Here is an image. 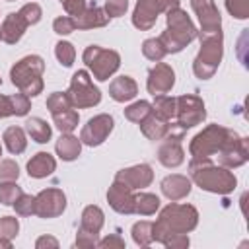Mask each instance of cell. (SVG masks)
I'll list each match as a JSON object with an SVG mask.
<instances>
[{
  "mask_svg": "<svg viewBox=\"0 0 249 249\" xmlns=\"http://www.w3.org/2000/svg\"><path fill=\"white\" fill-rule=\"evenodd\" d=\"M160 187H161V193L169 200H181V198H185L191 193V179L185 177V175L173 173V175L163 177Z\"/></svg>",
  "mask_w": 249,
  "mask_h": 249,
  "instance_id": "19",
  "label": "cell"
},
{
  "mask_svg": "<svg viewBox=\"0 0 249 249\" xmlns=\"http://www.w3.org/2000/svg\"><path fill=\"white\" fill-rule=\"evenodd\" d=\"M43 72H45V60L39 54H27L12 66L10 78H12V84L21 93H25L27 97H35L43 91V86H45Z\"/></svg>",
  "mask_w": 249,
  "mask_h": 249,
  "instance_id": "4",
  "label": "cell"
},
{
  "mask_svg": "<svg viewBox=\"0 0 249 249\" xmlns=\"http://www.w3.org/2000/svg\"><path fill=\"white\" fill-rule=\"evenodd\" d=\"M189 235L187 233H169L163 241H161V245H165V247H169V249H185V247H189Z\"/></svg>",
  "mask_w": 249,
  "mask_h": 249,
  "instance_id": "46",
  "label": "cell"
},
{
  "mask_svg": "<svg viewBox=\"0 0 249 249\" xmlns=\"http://www.w3.org/2000/svg\"><path fill=\"white\" fill-rule=\"evenodd\" d=\"M113 126H115L113 117L109 113H99V115L91 117L84 124V128L80 132V140H82V144L91 146V148L93 146H99V144H103L107 140V136L111 134Z\"/></svg>",
  "mask_w": 249,
  "mask_h": 249,
  "instance_id": "12",
  "label": "cell"
},
{
  "mask_svg": "<svg viewBox=\"0 0 249 249\" xmlns=\"http://www.w3.org/2000/svg\"><path fill=\"white\" fill-rule=\"evenodd\" d=\"M152 113V103H148V101H144V99H140V101H134V103H130L126 109H124V117L128 119V121H132V123H140L146 115H150Z\"/></svg>",
  "mask_w": 249,
  "mask_h": 249,
  "instance_id": "33",
  "label": "cell"
},
{
  "mask_svg": "<svg viewBox=\"0 0 249 249\" xmlns=\"http://www.w3.org/2000/svg\"><path fill=\"white\" fill-rule=\"evenodd\" d=\"M142 54H144L148 60H152V62H160L167 53H165V49L161 47L160 39L156 37V39H146V41L142 43Z\"/></svg>",
  "mask_w": 249,
  "mask_h": 249,
  "instance_id": "36",
  "label": "cell"
},
{
  "mask_svg": "<svg viewBox=\"0 0 249 249\" xmlns=\"http://www.w3.org/2000/svg\"><path fill=\"white\" fill-rule=\"evenodd\" d=\"M109 19L111 18L105 14L103 8H99L95 4H88L86 10L78 18H74V23L78 29H95V27H105L109 23Z\"/></svg>",
  "mask_w": 249,
  "mask_h": 249,
  "instance_id": "20",
  "label": "cell"
},
{
  "mask_svg": "<svg viewBox=\"0 0 249 249\" xmlns=\"http://www.w3.org/2000/svg\"><path fill=\"white\" fill-rule=\"evenodd\" d=\"M19 167L14 160H0V183L4 181H18Z\"/></svg>",
  "mask_w": 249,
  "mask_h": 249,
  "instance_id": "42",
  "label": "cell"
},
{
  "mask_svg": "<svg viewBox=\"0 0 249 249\" xmlns=\"http://www.w3.org/2000/svg\"><path fill=\"white\" fill-rule=\"evenodd\" d=\"M35 247L37 249H56L58 247V241L53 237V235H41L37 241H35Z\"/></svg>",
  "mask_w": 249,
  "mask_h": 249,
  "instance_id": "50",
  "label": "cell"
},
{
  "mask_svg": "<svg viewBox=\"0 0 249 249\" xmlns=\"http://www.w3.org/2000/svg\"><path fill=\"white\" fill-rule=\"evenodd\" d=\"M154 222H148V220H142V222H136L132 226V239L136 245L140 247H148L154 243Z\"/></svg>",
  "mask_w": 249,
  "mask_h": 249,
  "instance_id": "32",
  "label": "cell"
},
{
  "mask_svg": "<svg viewBox=\"0 0 249 249\" xmlns=\"http://www.w3.org/2000/svg\"><path fill=\"white\" fill-rule=\"evenodd\" d=\"M21 187L16 181H4L0 183V202L6 206H14V202L18 200V196L21 195Z\"/></svg>",
  "mask_w": 249,
  "mask_h": 249,
  "instance_id": "35",
  "label": "cell"
},
{
  "mask_svg": "<svg viewBox=\"0 0 249 249\" xmlns=\"http://www.w3.org/2000/svg\"><path fill=\"white\" fill-rule=\"evenodd\" d=\"M60 2H62L64 10L70 18H78L88 6V0H60Z\"/></svg>",
  "mask_w": 249,
  "mask_h": 249,
  "instance_id": "47",
  "label": "cell"
},
{
  "mask_svg": "<svg viewBox=\"0 0 249 249\" xmlns=\"http://www.w3.org/2000/svg\"><path fill=\"white\" fill-rule=\"evenodd\" d=\"M218 158V163L228 167V169H233V167H239L243 165L247 160H249V150H247V138L239 136L235 130L231 132V136L226 140V144L220 148V152L216 154Z\"/></svg>",
  "mask_w": 249,
  "mask_h": 249,
  "instance_id": "11",
  "label": "cell"
},
{
  "mask_svg": "<svg viewBox=\"0 0 249 249\" xmlns=\"http://www.w3.org/2000/svg\"><path fill=\"white\" fill-rule=\"evenodd\" d=\"M82 60L86 62V66L91 70L93 78L99 80V82H105L109 80L121 66V56L117 51H111V49H103L99 45H89L86 47L84 54H82Z\"/></svg>",
  "mask_w": 249,
  "mask_h": 249,
  "instance_id": "6",
  "label": "cell"
},
{
  "mask_svg": "<svg viewBox=\"0 0 249 249\" xmlns=\"http://www.w3.org/2000/svg\"><path fill=\"white\" fill-rule=\"evenodd\" d=\"M138 93V84L130 78V76H117L111 84H109V95L117 101V103H124L134 99Z\"/></svg>",
  "mask_w": 249,
  "mask_h": 249,
  "instance_id": "21",
  "label": "cell"
},
{
  "mask_svg": "<svg viewBox=\"0 0 249 249\" xmlns=\"http://www.w3.org/2000/svg\"><path fill=\"white\" fill-rule=\"evenodd\" d=\"M169 123L171 121H165L161 117H158L154 111L150 115H146L138 124H140V130L142 134L148 138V140H163L167 130H169Z\"/></svg>",
  "mask_w": 249,
  "mask_h": 249,
  "instance_id": "22",
  "label": "cell"
},
{
  "mask_svg": "<svg viewBox=\"0 0 249 249\" xmlns=\"http://www.w3.org/2000/svg\"><path fill=\"white\" fill-rule=\"evenodd\" d=\"M27 27H29V25H27V21L21 18L19 12L8 14V16L4 18L2 25H0V41H4V43H8V45H16V43L23 37V33H25Z\"/></svg>",
  "mask_w": 249,
  "mask_h": 249,
  "instance_id": "18",
  "label": "cell"
},
{
  "mask_svg": "<svg viewBox=\"0 0 249 249\" xmlns=\"http://www.w3.org/2000/svg\"><path fill=\"white\" fill-rule=\"evenodd\" d=\"M56 169V160L49 152H37L29 161H27V173L33 179H43L49 177Z\"/></svg>",
  "mask_w": 249,
  "mask_h": 249,
  "instance_id": "23",
  "label": "cell"
},
{
  "mask_svg": "<svg viewBox=\"0 0 249 249\" xmlns=\"http://www.w3.org/2000/svg\"><path fill=\"white\" fill-rule=\"evenodd\" d=\"M226 10L237 19H247L249 18V0H226Z\"/></svg>",
  "mask_w": 249,
  "mask_h": 249,
  "instance_id": "43",
  "label": "cell"
},
{
  "mask_svg": "<svg viewBox=\"0 0 249 249\" xmlns=\"http://www.w3.org/2000/svg\"><path fill=\"white\" fill-rule=\"evenodd\" d=\"M54 150H56V156L62 161H72L82 152V140L78 136H74L72 132H62L60 138L54 144Z\"/></svg>",
  "mask_w": 249,
  "mask_h": 249,
  "instance_id": "25",
  "label": "cell"
},
{
  "mask_svg": "<svg viewBox=\"0 0 249 249\" xmlns=\"http://www.w3.org/2000/svg\"><path fill=\"white\" fill-rule=\"evenodd\" d=\"M0 84H2V78H0Z\"/></svg>",
  "mask_w": 249,
  "mask_h": 249,
  "instance_id": "54",
  "label": "cell"
},
{
  "mask_svg": "<svg viewBox=\"0 0 249 249\" xmlns=\"http://www.w3.org/2000/svg\"><path fill=\"white\" fill-rule=\"evenodd\" d=\"M158 160L163 167H177L185 161V152L181 148V142L177 140H163V144L158 150Z\"/></svg>",
  "mask_w": 249,
  "mask_h": 249,
  "instance_id": "24",
  "label": "cell"
},
{
  "mask_svg": "<svg viewBox=\"0 0 249 249\" xmlns=\"http://www.w3.org/2000/svg\"><path fill=\"white\" fill-rule=\"evenodd\" d=\"M66 95H68L72 107H76V109H88L101 101V91L97 86H93V80L89 78L88 70L74 72Z\"/></svg>",
  "mask_w": 249,
  "mask_h": 249,
  "instance_id": "8",
  "label": "cell"
},
{
  "mask_svg": "<svg viewBox=\"0 0 249 249\" xmlns=\"http://www.w3.org/2000/svg\"><path fill=\"white\" fill-rule=\"evenodd\" d=\"M0 156H2V146H0Z\"/></svg>",
  "mask_w": 249,
  "mask_h": 249,
  "instance_id": "53",
  "label": "cell"
},
{
  "mask_svg": "<svg viewBox=\"0 0 249 249\" xmlns=\"http://www.w3.org/2000/svg\"><path fill=\"white\" fill-rule=\"evenodd\" d=\"M10 103H12V113H14L16 117H25V115L29 113V109H31L29 97H27L25 93H21V91L10 95Z\"/></svg>",
  "mask_w": 249,
  "mask_h": 249,
  "instance_id": "38",
  "label": "cell"
},
{
  "mask_svg": "<svg viewBox=\"0 0 249 249\" xmlns=\"http://www.w3.org/2000/svg\"><path fill=\"white\" fill-rule=\"evenodd\" d=\"M126 8H128V0H105L103 10L109 18H121V16H124Z\"/></svg>",
  "mask_w": 249,
  "mask_h": 249,
  "instance_id": "45",
  "label": "cell"
},
{
  "mask_svg": "<svg viewBox=\"0 0 249 249\" xmlns=\"http://www.w3.org/2000/svg\"><path fill=\"white\" fill-rule=\"evenodd\" d=\"M196 33L198 31L195 23L191 21V18L187 16V12L177 6V8L167 10V27L158 39L167 54H175L183 51L191 41H195Z\"/></svg>",
  "mask_w": 249,
  "mask_h": 249,
  "instance_id": "3",
  "label": "cell"
},
{
  "mask_svg": "<svg viewBox=\"0 0 249 249\" xmlns=\"http://www.w3.org/2000/svg\"><path fill=\"white\" fill-rule=\"evenodd\" d=\"M54 54L58 58V62L64 66V68H70L74 64V58H76V51H74V45L68 43V41H58L54 45Z\"/></svg>",
  "mask_w": 249,
  "mask_h": 249,
  "instance_id": "34",
  "label": "cell"
},
{
  "mask_svg": "<svg viewBox=\"0 0 249 249\" xmlns=\"http://www.w3.org/2000/svg\"><path fill=\"white\" fill-rule=\"evenodd\" d=\"M2 140L8 148L10 154L18 156V154H23L25 148H27V138H25V130L21 126H8L2 134Z\"/></svg>",
  "mask_w": 249,
  "mask_h": 249,
  "instance_id": "27",
  "label": "cell"
},
{
  "mask_svg": "<svg viewBox=\"0 0 249 249\" xmlns=\"http://www.w3.org/2000/svg\"><path fill=\"white\" fill-rule=\"evenodd\" d=\"M0 247L10 249V247H12V241H10V239H2V237H0Z\"/></svg>",
  "mask_w": 249,
  "mask_h": 249,
  "instance_id": "52",
  "label": "cell"
},
{
  "mask_svg": "<svg viewBox=\"0 0 249 249\" xmlns=\"http://www.w3.org/2000/svg\"><path fill=\"white\" fill-rule=\"evenodd\" d=\"M198 224V212L193 204H177L171 200L165 208H161L160 218L154 222V241L161 243L169 233H189Z\"/></svg>",
  "mask_w": 249,
  "mask_h": 249,
  "instance_id": "2",
  "label": "cell"
},
{
  "mask_svg": "<svg viewBox=\"0 0 249 249\" xmlns=\"http://www.w3.org/2000/svg\"><path fill=\"white\" fill-rule=\"evenodd\" d=\"M8 2H14V0H8Z\"/></svg>",
  "mask_w": 249,
  "mask_h": 249,
  "instance_id": "55",
  "label": "cell"
},
{
  "mask_svg": "<svg viewBox=\"0 0 249 249\" xmlns=\"http://www.w3.org/2000/svg\"><path fill=\"white\" fill-rule=\"evenodd\" d=\"M160 210V198L152 193H138L134 195V214L140 216H152Z\"/></svg>",
  "mask_w": 249,
  "mask_h": 249,
  "instance_id": "30",
  "label": "cell"
},
{
  "mask_svg": "<svg viewBox=\"0 0 249 249\" xmlns=\"http://www.w3.org/2000/svg\"><path fill=\"white\" fill-rule=\"evenodd\" d=\"M196 37L200 39V51L193 62V72L198 80H208L214 76V72L218 70V66L222 62V54H224L222 31L202 33Z\"/></svg>",
  "mask_w": 249,
  "mask_h": 249,
  "instance_id": "5",
  "label": "cell"
},
{
  "mask_svg": "<svg viewBox=\"0 0 249 249\" xmlns=\"http://www.w3.org/2000/svg\"><path fill=\"white\" fill-rule=\"evenodd\" d=\"M25 130L31 136V140H35L39 144H47L53 136L51 124H47V121H43L41 117H29L25 121Z\"/></svg>",
  "mask_w": 249,
  "mask_h": 249,
  "instance_id": "28",
  "label": "cell"
},
{
  "mask_svg": "<svg viewBox=\"0 0 249 249\" xmlns=\"http://www.w3.org/2000/svg\"><path fill=\"white\" fill-rule=\"evenodd\" d=\"M233 130L220 126V124H208L202 128L189 144V154L193 158H214L220 148L226 144V140L231 136Z\"/></svg>",
  "mask_w": 249,
  "mask_h": 249,
  "instance_id": "7",
  "label": "cell"
},
{
  "mask_svg": "<svg viewBox=\"0 0 249 249\" xmlns=\"http://www.w3.org/2000/svg\"><path fill=\"white\" fill-rule=\"evenodd\" d=\"M103 224H105L103 210H101L99 206H95V204H89V206H86L84 212H82V220H80V228H78V230L89 231V233H97V235H99Z\"/></svg>",
  "mask_w": 249,
  "mask_h": 249,
  "instance_id": "26",
  "label": "cell"
},
{
  "mask_svg": "<svg viewBox=\"0 0 249 249\" xmlns=\"http://www.w3.org/2000/svg\"><path fill=\"white\" fill-rule=\"evenodd\" d=\"M66 210V195L56 189H43L35 195V216L39 218H56Z\"/></svg>",
  "mask_w": 249,
  "mask_h": 249,
  "instance_id": "13",
  "label": "cell"
},
{
  "mask_svg": "<svg viewBox=\"0 0 249 249\" xmlns=\"http://www.w3.org/2000/svg\"><path fill=\"white\" fill-rule=\"evenodd\" d=\"M107 202L119 214H134V193L119 181H113V185L109 187Z\"/></svg>",
  "mask_w": 249,
  "mask_h": 249,
  "instance_id": "17",
  "label": "cell"
},
{
  "mask_svg": "<svg viewBox=\"0 0 249 249\" xmlns=\"http://www.w3.org/2000/svg\"><path fill=\"white\" fill-rule=\"evenodd\" d=\"M19 231V222L14 216H2L0 218V237L2 239H14Z\"/></svg>",
  "mask_w": 249,
  "mask_h": 249,
  "instance_id": "39",
  "label": "cell"
},
{
  "mask_svg": "<svg viewBox=\"0 0 249 249\" xmlns=\"http://www.w3.org/2000/svg\"><path fill=\"white\" fill-rule=\"evenodd\" d=\"M175 109H177V97H171L167 93L163 95H156L154 97V103H152V111L165 119V121H173L175 119Z\"/></svg>",
  "mask_w": 249,
  "mask_h": 249,
  "instance_id": "29",
  "label": "cell"
},
{
  "mask_svg": "<svg viewBox=\"0 0 249 249\" xmlns=\"http://www.w3.org/2000/svg\"><path fill=\"white\" fill-rule=\"evenodd\" d=\"M97 247H117V249H123L124 247V239L119 235V233H111L107 237H103L101 241H97Z\"/></svg>",
  "mask_w": 249,
  "mask_h": 249,
  "instance_id": "49",
  "label": "cell"
},
{
  "mask_svg": "<svg viewBox=\"0 0 249 249\" xmlns=\"http://www.w3.org/2000/svg\"><path fill=\"white\" fill-rule=\"evenodd\" d=\"M175 86V72L169 64L165 62H156V66L148 72V82H146V88H148V93H152L154 97L156 95H163V93H169L171 88Z\"/></svg>",
  "mask_w": 249,
  "mask_h": 249,
  "instance_id": "14",
  "label": "cell"
},
{
  "mask_svg": "<svg viewBox=\"0 0 249 249\" xmlns=\"http://www.w3.org/2000/svg\"><path fill=\"white\" fill-rule=\"evenodd\" d=\"M14 208H16V214H19V216H31V214H35V196L21 193L18 196V200L14 202Z\"/></svg>",
  "mask_w": 249,
  "mask_h": 249,
  "instance_id": "40",
  "label": "cell"
},
{
  "mask_svg": "<svg viewBox=\"0 0 249 249\" xmlns=\"http://www.w3.org/2000/svg\"><path fill=\"white\" fill-rule=\"evenodd\" d=\"M12 103H10V95H2L0 93V119L12 117Z\"/></svg>",
  "mask_w": 249,
  "mask_h": 249,
  "instance_id": "51",
  "label": "cell"
},
{
  "mask_svg": "<svg viewBox=\"0 0 249 249\" xmlns=\"http://www.w3.org/2000/svg\"><path fill=\"white\" fill-rule=\"evenodd\" d=\"M19 14H21V18L27 21V25H35V23L41 19L43 10H41V6H39L37 2H27V4L21 6Z\"/></svg>",
  "mask_w": 249,
  "mask_h": 249,
  "instance_id": "41",
  "label": "cell"
},
{
  "mask_svg": "<svg viewBox=\"0 0 249 249\" xmlns=\"http://www.w3.org/2000/svg\"><path fill=\"white\" fill-rule=\"evenodd\" d=\"M206 119V109H204V101L198 95L193 93H185L177 97V109H175V123L189 130L196 124H200Z\"/></svg>",
  "mask_w": 249,
  "mask_h": 249,
  "instance_id": "10",
  "label": "cell"
},
{
  "mask_svg": "<svg viewBox=\"0 0 249 249\" xmlns=\"http://www.w3.org/2000/svg\"><path fill=\"white\" fill-rule=\"evenodd\" d=\"M70 107H72V103H70L66 91H53V93L47 97V109L51 111V115L60 113V111H66V109H70Z\"/></svg>",
  "mask_w": 249,
  "mask_h": 249,
  "instance_id": "37",
  "label": "cell"
},
{
  "mask_svg": "<svg viewBox=\"0 0 249 249\" xmlns=\"http://www.w3.org/2000/svg\"><path fill=\"white\" fill-rule=\"evenodd\" d=\"M53 29H54V33H58V35H70V33L76 29L74 18H70V16H60V18H56V19L53 21Z\"/></svg>",
  "mask_w": 249,
  "mask_h": 249,
  "instance_id": "44",
  "label": "cell"
},
{
  "mask_svg": "<svg viewBox=\"0 0 249 249\" xmlns=\"http://www.w3.org/2000/svg\"><path fill=\"white\" fill-rule=\"evenodd\" d=\"M189 171L191 181H195L196 187L214 195H228L237 185L235 175L228 167L212 163L210 158H193L189 163Z\"/></svg>",
  "mask_w": 249,
  "mask_h": 249,
  "instance_id": "1",
  "label": "cell"
},
{
  "mask_svg": "<svg viewBox=\"0 0 249 249\" xmlns=\"http://www.w3.org/2000/svg\"><path fill=\"white\" fill-rule=\"evenodd\" d=\"M115 181L126 185L132 191H136V189L148 187L154 181V171H152V167L148 163H138V165H132V167H126V169L117 171Z\"/></svg>",
  "mask_w": 249,
  "mask_h": 249,
  "instance_id": "16",
  "label": "cell"
},
{
  "mask_svg": "<svg viewBox=\"0 0 249 249\" xmlns=\"http://www.w3.org/2000/svg\"><path fill=\"white\" fill-rule=\"evenodd\" d=\"M177 6L179 0H138L132 12V25L140 31H148L154 27L161 12H167Z\"/></svg>",
  "mask_w": 249,
  "mask_h": 249,
  "instance_id": "9",
  "label": "cell"
},
{
  "mask_svg": "<svg viewBox=\"0 0 249 249\" xmlns=\"http://www.w3.org/2000/svg\"><path fill=\"white\" fill-rule=\"evenodd\" d=\"M97 233H89V231H82L78 230V235H76V247H84V249H89V247H97Z\"/></svg>",
  "mask_w": 249,
  "mask_h": 249,
  "instance_id": "48",
  "label": "cell"
},
{
  "mask_svg": "<svg viewBox=\"0 0 249 249\" xmlns=\"http://www.w3.org/2000/svg\"><path fill=\"white\" fill-rule=\"evenodd\" d=\"M191 8L195 10L200 21V31L196 35L222 31V18H220V12L214 0H191Z\"/></svg>",
  "mask_w": 249,
  "mask_h": 249,
  "instance_id": "15",
  "label": "cell"
},
{
  "mask_svg": "<svg viewBox=\"0 0 249 249\" xmlns=\"http://www.w3.org/2000/svg\"><path fill=\"white\" fill-rule=\"evenodd\" d=\"M53 121H54V126L60 130V132H72L78 123H80V115L78 111H74L72 107L66 109V111H60V113H54L53 115Z\"/></svg>",
  "mask_w": 249,
  "mask_h": 249,
  "instance_id": "31",
  "label": "cell"
}]
</instances>
